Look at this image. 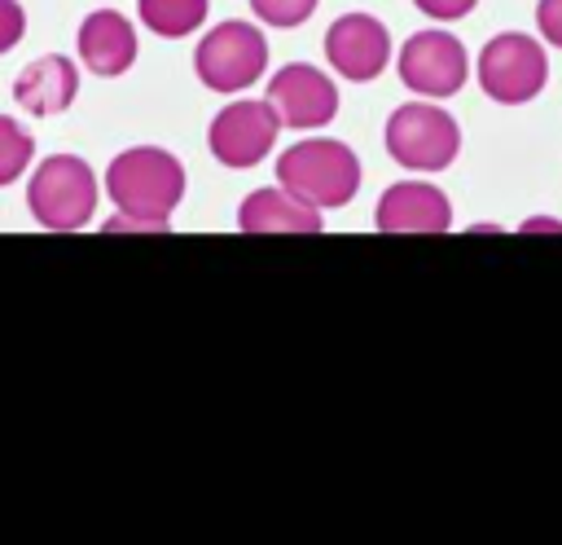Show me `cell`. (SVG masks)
<instances>
[{"label": "cell", "mask_w": 562, "mask_h": 545, "mask_svg": "<svg viewBox=\"0 0 562 545\" xmlns=\"http://www.w3.org/2000/svg\"><path fill=\"white\" fill-rule=\"evenodd\" d=\"M105 193L123 215L167 220L184 198V163L158 145H132L110 158Z\"/></svg>", "instance_id": "obj_1"}, {"label": "cell", "mask_w": 562, "mask_h": 545, "mask_svg": "<svg viewBox=\"0 0 562 545\" xmlns=\"http://www.w3.org/2000/svg\"><path fill=\"white\" fill-rule=\"evenodd\" d=\"M277 180L294 198H303L321 211H334L360 193V158L351 154V145L334 141V136H307V141H294L281 149Z\"/></svg>", "instance_id": "obj_2"}, {"label": "cell", "mask_w": 562, "mask_h": 545, "mask_svg": "<svg viewBox=\"0 0 562 545\" xmlns=\"http://www.w3.org/2000/svg\"><path fill=\"white\" fill-rule=\"evenodd\" d=\"M97 171L79 154H53L26 180V211L48 233H75L97 215Z\"/></svg>", "instance_id": "obj_3"}, {"label": "cell", "mask_w": 562, "mask_h": 545, "mask_svg": "<svg viewBox=\"0 0 562 545\" xmlns=\"http://www.w3.org/2000/svg\"><path fill=\"white\" fill-rule=\"evenodd\" d=\"M386 154L408 171H443L461 154V127L448 110H439L430 97L404 101L386 119Z\"/></svg>", "instance_id": "obj_4"}, {"label": "cell", "mask_w": 562, "mask_h": 545, "mask_svg": "<svg viewBox=\"0 0 562 545\" xmlns=\"http://www.w3.org/2000/svg\"><path fill=\"white\" fill-rule=\"evenodd\" d=\"M193 70L211 92H224V97L246 92L268 70V40L259 26L241 18L215 22L193 48Z\"/></svg>", "instance_id": "obj_5"}, {"label": "cell", "mask_w": 562, "mask_h": 545, "mask_svg": "<svg viewBox=\"0 0 562 545\" xmlns=\"http://www.w3.org/2000/svg\"><path fill=\"white\" fill-rule=\"evenodd\" d=\"M549 79L544 44L522 31H501L479 53V88L496 105H527Z\"/></svg>", "instance_id": "obj_6"}, {"label": "cell", "mask_w": 562, "mask_h": 545, "mask_svg": "<svg viewBox=\"0 0 562 545\" xmlns=\"http://www.w3.org/2000/svg\"><path fill=\"white\" fill-rule=\"evenodd\" d=\"M400 79L408 92L417 97H430V101H443L452 92L465 88L470 79V57H465V44L448 31H417L404 40L400 57Z\"/></svg>", "instance_id": "obj_7"}, {"label": "cell", "mask_w": 562, "mask_h": 545, "mask_svg": "<svg viewBox=\"0 0 562 545\" xmlns=\"http://www.w3.org/2000/svg\"><path fill=\"white\" fill-rule=\"evenodd\" d=\"M281 123L272 114L268 101H255V97H241V101H228L211 127H206V145H211V158L241 171V167H255L268 158L272 141H277Z\"/></svg>", "instance_id": "obj_8"}, {"label": "cell", "mask_w": 562, "mask_h": 545, "mask_svg": "<svg viewBox=\"0 0 562 545\" xmlns=\"http://www.w3.org/2000/svg\"><path fill=\"white\" fill-rule=\"evenodd\" d=\"M263 101L272 105L281 127L312 132V127L334 123V114H338V84L325 70L307 66V62H290V66H281L268 79V97Z\"/></svg>", "instance_id": "obj_9"}, {"label": "cell", "mask_w": 562, "mask_h": 545, "mask_svg": "<svg viewBox=\"0 0 562 545\" xmlns=\"http://www.w3.org/2000/svg\"><path fill=\"white\" fill-rule=\"evenodd\" d=\"M325 62L334 66V75L351 79V84H369L386 70L391 62V35L386 22L373 13H342L329 22L325 31Z\"/></svg>", "instance_id": "obj_10"}, {"label": "cell", "mask_w": 562, "mask_h": 545, "mask_svg": "<svg viewBox=\"0 0 562 545\" xmlns=\"http://www.w3.org/2000/svg\"><path fill=\"white\" fill-rule=\"evenodd\" d=\"M373 229L378 233H448L452 202L430 180H400L378 198Z\"/></svg>", "instance_id": "obj_11"}, {"label": "cell", "mask_w": 562, "mask_h": 545, "mask_svg": "<svg viewBox=\"0 0 562 545\" xmlns=\"http://www.w3.org/2000/svg\"><path fill=\"white\" fill-rule=\"evenodd\" d=\"M75 48H79V62L88 66V75L119 79V75H127L132 62H136V26H132V18H123L119 9H92V13L79 22Z\"/></svg>", "instance_id": "obj_12"}, {"label": "cell", "mask_w": 562, "mask_h": 545, "mask_svg": "<svg viewBox=\"0 0 562 545\" xmlns=\"http://www.w3.org/2000/svg\"><path fill=\"white\" fill-rule=\"evenodd\" d=\"M79 97V66L61 53H44L26 62L13 79V101L31 114H61Z\"/></svg>", "instance_id": "obj_13"}, {"label": "cell", "mask_w": 562, "mask_h": 545, "mask_svg": "<svg viewBox=\"0 0 562 545\" xmlns=\"http://www.w3.org/2000/svg\"><path fill=\"white\" fill-rule=\"evenodd\" d=\"M237 229L241 233H321V207L294 198L285 185H268L241 198L237 207Z\"/></svg>", "instance_id": "obj_14"}, {"label": "cell", "mask_w": 562, "mask_h": 545, "mask_svg": "<svg viewBox=\"0 0 562 545\" xmlns=\"http://www.w3.org/2000/svg\"><path fill=\"white\" fill-rule=\"evenodd\" d=\"M211 0H136L140 26L162 40H184L206 22Z\"/></svg>", "instance_id": "obj_15"}, {"label": "cell", "mask_w": 562, "mask_h": 545, "mask_svg": "<svg viewBox=\"0 0 562 545\" xmlns=\"http://www.w3.org/2000/svg\"><path fill=\"white\" fill-rule=\"evenodd\" d=\"M31 158H35V136L18 119L0 114V189L13 185L31 167Z\"/></svg>", "instance_id": "obj_16"}, {"label": "cell", "mask_w": 562, "mask_h": 545, "mask_svg": "<svg viewBox=\"0 0 562 545\" xmlns=\"http://www.w3.org/2000/svg\"><path fill=\"white\" fill-rule=\"evenodd\" d=\"M316 4H321V0H250L255 18L268 22V26H281V31L303 26V22L316 13Z\"/></svg>", "instance_id": "obj_17"}, {"label": "cell", "mask_w": 562, "mask_h": 545, "mask_svg": "<svg viewBox=\"0 0 562 545\" xmlns=\"http://www.w3.org/2000/svg\"><path fill=\"white\" fill-rule=\"evenodd\" d=\"M26 35V9L18 0H0V57Z\"/></svg>", "instance_id": "obj_18"}, {"label": "cell", "mask_w": 562, "mask_h": 545, "mask_svg": "<svg viewBox=\"0 0 562 545\" xmlns=\"http://www.w3.org/2000/svg\"><path fill=\"white\" fill-rule=\"evenodd\" d=\"M536 26L553 48H562V0H540L536 4Z\"/></svg>", "instance_id": "obj_19"}, {"label": "cell", "mask_w": 562, "mask_h": 545, "mask_svg": "<svg viewBox=\"0 0 562 545\" xmlns=\"http://www.w3.org/2000/svg\"><path fill=\"white\" fill-rule=\"evenodd\" d=\"M426 18H435V22H457V18H465L479 0H413Z\"/></svg>", "instance_id": "obj_20"}, {"label": "cell", "mask_w": 562, "mask_h": 545, "mask_svg": "<svg viewBox=\"0 0 562 545\" xmlns=\"http://www.w3.org/2000/svg\"><path fill=\"white\" fill-rule=\"evenodd\" d=\"M171 220H145V215H123L119 220H105V233H167Z\"/></svg>", "instance_id": "obj_21"}]
</instances>
